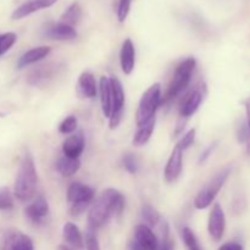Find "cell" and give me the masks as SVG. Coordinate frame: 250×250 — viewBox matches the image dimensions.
I'll list each match as a JSON object with an SVG mask.
<instances>
[{
    "mask_svg": "<svg viewBox=\"0 0 250 250\" xmlns=\"http://www.w3.org/2000/svg\"><path fill=\"white\" fill-rule=\"evenodd\" d=\"M125 209V197L115 188H106L97 199L93 200L88 211V227L98 229L104 226L112 215L122 214Z\"/></svg>",
    "mask_w": 250,
    "mask_h": 250,
    "instance_id": "1",
    "label": "cell"
},
{
    "mask_svg": "<svg viewBox=\"0 0 250 250\" xmlns=\"http://www.w3.org/2000/svg\"><path fill=\"white\" fill-rule=\"evenodd\" d=\"M37 176L36 164L33 156L29 153H26L20 163L19 171L15 178L14 194L20 202H29L34 197L37 190Z\"/></svg>",
    "mask_w": 250,
    "mask_h": 250,
    "instance_id": "2",
    "label": "cell"
},
{
    "mask_svg": "<svg viewBox=\"0 0 250 250\" xmlns=\"http://www.w3.org/2000/svg\"><path fill=\"white\" fill-rule=\"evenodd\" d=\"M161 102H163L161 84L160 83H154L144 92V94L141 98V102H139L138 109L136 112L137 126H142V125L150 121L151 119H154Z\"/></svg>",
    "mask_w": 250,
    "mask_h": 250,
    "instance_id": "3",
    "label": "cell"
},
{
    "mask_svg": "<svg viewBox=\"0 0 250 250\" xmlns=\"http://www.w3.org/2000/svg\"><path fill=\"white\" fill-rule=\"evenodd\" d=\"M195 66H197V60L194 58H187L178 63L175 70V73H173L172 80H171L170 84H168L165 102L173 100L188 87L193 72L195 70Z\"/></svg>",
    "mask_w": 250,
    "mask_h": 250,
    "instance_id": "4",
    "label": "cell"
},
{
    "mask_svg": "<svg viewBox=\"0 0 250 250\" xmlns=\"http://www.w3.org/2000/svg\"><path fill=\"white\" fill-rule=\"evenodd\" d=\"M232 168L225 167L222 170H220L219 172L215 173L214 177L210 178L209 182L204 186V187L200 189V192L198 193V195L194 199V207L198 210H204L207 208H209L210 205L214 203L215 198L217 197V194L220 193L221 188L224 187V185L226 183L227 178L231 175Z\"/></svg>",
    "mask_w": 250,
    "mask_h": 250,
    "instance_id": "5",
    "label": "cell"
},
{
    "mask_svg": "<svg viewBox=\"0 0 250 250\" xmlns=\"http://www.w3.org/2000/svg\"><path fill=\"white\" fill-rule=\"evenodd\" d=\"M67 202L70 204V212L72 216L83 214L95 198L94 189L82 182L71 183L67 188Z\"/></svg>",
    "mask_w": 250,
    "mask_h": 250,
    "instance_id": "6",
    "label": "cell"
},
{
    "mask_svg": "<svg viewBox=\"0 0 250 250\" xmlns=\"http://www.w3.org/2000/svg\"><path fill=\"white\" fill-rule=\"evenodd\" d=\"M110 87H111V115L109 117L110 129L119 127L124 116L125 107V90L122 83L116 76L109 77Z\"/></svg>",
    "mask_w": 250,
    "mask_h": 250,
    "instance_id": "7",
    "label": "cell"
},
{
    "mask_svg": "<svg viewBox=\"0 0 250 250\" xmlns=\"http://www.w3.org/2000/svg\"><path fill=\"white\" fill-rule=\"evenodd\" d=\"M129 250H159V238L146 225H138L133 239L129 243Z\"/></svg>",
    "mask_w": 250,
    "mask_h": 250,
    "instance_id": "8",
    "label": "cell"
},
{
    "mask_svg": "<svg viewBox=\"0 0 250 250\" xmlns=\"http://www.w3.org/2000/svg\"><path fill=\"white\" fill-rule=\"evenodd\" d=\"M225 229H226V217H225L224 209L219 203H215L209 215L208 231L214 241L219 242L224 237Z\"/></svg>",
    "mask_w": 250,
    "mask_h": 250,
    "instance_id": "9",
    "label": "cell"
},
{
    "mask_svg": "<svg viewBox=\"0 0 250 250\" xmlns=\"http://www.w3.org/2000/svg\"><path fill=\"white\" fill-rule=\"evenodd\" d=\"M26 217L33 225H42L45 222L46 216L49 215V204L43 195L37 197L28 207L24 209Z\"/></svg>",
    "mask_w": 250,
    "mask_h": 250,
    "instance_id": "10",
    "label": "cell"
},
{
    "mask_svg": "<svg viewBox=\"0 0 250 250\" xmlns=\"http://www.w3.org/2000/svg\"><path fill=\"white\" fill-rule=\"evenodd\" d=\"M59 0H27L23 4L20 5L17 9H15V11L11 15V19L22 20L29 15L34 14V12L53 6Z\"/></svg>",
    "mask_w": 250,
    "mask_h": 250,
    "instance_id": "11",
    "label": "cell"
},
{
    "mask_svg": "<svg viewBox=\"0 0 250 250\" xmlns=\"http://www.w3.org/2000/svg\"><path fill=\"white\" fill-rule=\"evenodd\" d=\"M183 166V150H181L177 146L173 148L172 153H171L170 158H168L167 164L165 166V171H164V177L165 181L168 183H172L180 177L181 172H182Z\"/></svg>",
    "mask_w": 250,
    "mask_h": 250,
    "instance_id": "12",
    "label": "cell"
},
{
    "mask_svg": "<svg viewBox=\"0 0 250 250\" xmlns=\"http://www.w3.org/2000/svg\"><path fill=\"white\" fill-rule=\"evenodd\" d=\"M205 94V84L200 85L199 88L193 90L189 95L187 97V99L185 100V103L182 104L180 110V117L188 120L198 111L199 106L202 105L203 99H204Z\"/></svg>",
    "mask_w": 250,
    "mask_h": 250,
    "instance_id": "13",
    "label": "cell"
},
{
    "mask_svg": "<svg viewBox=\"0 0 250 250\" xmlns=\"http://www.w3.org/2000/svg\"><path fill=\"white\" fill-rule=\"evenodd\" d=\"M85 148V137L82 131L71 134L62 144V154L67 158L80 159Z\"/></svg>",
    "mask_w": 250,
    "mask_h": 250,
    "instance_id": "14",
    "label": "cell"
},
{
    "mask_svg": "<svg viewBox=\"0 0 250 250\" xmlns=\"http://www.w3.org/2000/svg\"><path fill=\"white\" fill-rule=\"evenodd\" d=\"M44 36L53 41H72V39L77 38V32H76L75 27L67 26L65 23H51L46 26Z\"/></svg>",
    "mask_w": 250,
    "mask_h": 250,
    "instance_id": "15",
    "label": "cell"
},
{
    "mask_svg": "<svg viewBox=\"0 0 250 250\" xmlns=\"http://www.w3.org/2000/svg\"><path fill=\"white\" fill-rule=\"evenodd\" d=\"M120 62H121V68L125 75H131L133 72L134 65H136V49H134L133 42L129 38L125 39L122 43Z\"/></svg>",
    "mask_w": 250,
    "mask_h": 250,
    "instance_id": "16",
    "label": "cell"
},
{
    "mask_svg": "<svg viewBox=\"0 0 250 250\" xmlns=\"http://www.w3.org/2000/svg\"><path fill=\"white\" fill-rule=\"evenodd\" d=\"M50 51L51 48L46 45L37 46V48L26 51L17 61V68H24L27 66L32 65V63H36L38 61L43 60V59H45L50 54Z\"/></svg>",
    "mask_w": 250,
    "mask_h": 250,
    "instance_id": "17",
    "label": "cell"
},
{
    "mask_svg": "<svg viewBox=\"0 0 250 250\" xmlns=\"http://www.w3.org/2000/svg\"><path fill=\"white\" fill-rule=\"evenodd\" d=\"M78 90L83 97L88 98V99H93L97 95V81H95L93 73L88 72V71L81 73L80 78H78Z\"/></svg>",
    "mask_w": 250,
    "mask_h": 250,
    "instance_id": "18",
    "label": "cell"
},
{
    "mask_svg": "<svg viewBox=\"0 0 250 250\" xmlns=\"http://www.w3.org/2000/svg\"><path fill=\"white\" fill-rule=\"evenodd\" d=\"M62 237L67 244L76 249H82L84 247V241L80 229L72 222H66L62 227Z\"/></svg>",
    "mask_w": 250,
    "mask_h": 250,
    "instance_id": "19",
    "label": "cell"
},
{
    "mask_svg": "<svg viewBox=\"0 0 250 250\" xmlns=\"http://www.w3.org/2000/svg\"><path fill=\"white\" fill-rule=\"evenodd\" d=\"M99 90L103 115L109 119L110 115H111V87H110L109 77H106V76H102L100 77Z\"/></svg>",
    "mask_w": 250,
    "mask_h": 250,
    "instance_id": "20",
    "label": "cell"
},
{
    "mask_svg": "<svg viewBox=\"0 0 250 250\" xmlns=\"http://www.w3.org/2000/svg\"><path fill=\"white\" fill-rule=\"evenodd\" d=\"M55 168L62 177H72L81 168V161L80 159H72L62 155L56 161Z\"/></svg>",
    "mask_w": 250,
    "mask_h": 250,
    "instance_id": "21",
    "label": "cell"
},
{
    "mask_svg": "<svg viewBox=\"0 0 250 250\" xmlns=\"http://www.w3.org/2000/svg\"><path fill=\"white\" fill-rule=\"evenodd\" d=\"M155 122H156V119L154 117V119H151L150 121H148L146 124L142 125V126L138 127L137 132L134 133L133 141H132L133 142V146H144V144L148 143L151 134H153L154 128H155Z\"/></svg>",
    "mask_w": 250,
    "mask_h": 250,
    "instance_id": "22",
    "label": "cell"
},
{
    "mask_svg": "<svg viewBox=\"0 0 250 250\" xmlns=\"http://www.w3.org/2000/svg\"><path fill=\"white\" fill-rule=\"evenodd\" d=\"M81 17H82V9H81L80 4L78 2H72L65 10V12L61 15L60 22L67 24V26L75 27L81 21Z\"/></svg>",
    "mask_w": 250,
    "mask_h": 250,
    "instance_id": "23",
    "label": "cell"
},
{
    "mask_svg": "<svg viewBox=\"0 0 250 250\" xmlns=\"http://www.w3.org/2000/svg\"><path fill=\"white\" fill-rule=\"evenodd\" d=\"M142 217L148 227L156 226L161 221V216L158 210L149 204H144L142 207Z\"/></svg>",
    "mask_w": 250,
    "mask_h": 250,
    "instance_id": "24",
    "label": "cell"
},
{
    "mask_svg": "<svg viewBox=\"0 0 250 250\" xmlns=\"http://www.w3.org/2000/svg\"><path fill=\"white\" fill-rule=\"evenodd\" d=\"M182 239L187 250H203L197 236H195V233L189 229V227H183Z\"/></svg>",
    "mask_w": 250,
    "mask_h": 250,
    "instance_id": "25",
    "label": "cell"
},
{
    "mask_svg": "<svg viewBox=\"0 0 250 250\" xmlns=\"http://www.w3.org/2000/svg\"><path fill=\"white\" fill-rule=\"evenodd\" d=\"M172 239L170 238V229L166 222L161 225V238L159 239V250H173Z\"/></svg>",
    "mask_w": 250,
    "mask_h": 250,
    "instance_id": "26",
    "label": "cell"
},
{
    "mask_svg": "<svg viewBox=\"0 0 250 250\" xmlns=\"http://www.w3.org/2000/svg\"><path fill=\"white\" fill-rule=\"evenodd\" d=\"M20 232L16 229H7L0 239V250H12Z\"/></svg>",
    "mask_w": 250,
    "mask_h": 250,
    "instance_id": "27",
    "label": "cell"
},
{
    "mask_svg": "<svg viewBox=\"0 0 250 250\" xmlns=\"http://www.w3.org/2000/svg\"><path fill=\"white\" fill-rule=\"evenodd\" d=\"M16 41L17 36L14 32H7V33L0 34V56L4 55L6 51H9L14 46V44L16 43Z\"/></svg>",
    "mask_w": 250,
    "mask_h": 250,
    "instance_id": "28",
    "label": "cell"
},
{
    "mask_svg": "<svg viewBox=\"0 0 250 250\" xmlns=\"http://www.w3.org/2000/svg\"><path fill=\"white\" fill-rule=\"evenodd\" d=\"M14 208V197L7 187H0V210H11Z\"/></svg>",
    "mask_w": 250,
    "mask_h": 250,
    "instance_id": "29",
    "label": "cell"
},
{
    "mask_svg": "<svg viewBox=\"0 0 250 250\" xmlns=\"http://www.w3.org/2000/svg\"><path fill=\"white\" fill-rule=\"evenodd\" d=\"M77 125L78 121L76 119V116H67L59 126V132L62 134H71L77 129Z\"/></svg>",
    "mask_w": 250,
    "mask_h": 250,
    "instance_id": "30",
    "label": "cell"
},
{
    "mask_svg": "<svg viewBox=\"0 0 250 250\" xmlns=\"http://www.w3.org/2000/svg\"><path fill=\"white\" fill-rule=\"evenodd\" d=\"M83 241H84V246L87 250H100V244L99 241H98V237L97 234H95L94 229L88 227Z\"/></svg>",
    "mask_w": 250,
    "mask_h": 250,
    "instance_id": "31",
    "label": "cell"
},
{
    "mask_svg": "<svg viewBox=\"0 0 250 250\" xmlns=\"http://www.w3.org/2000/svg\"><path fill=\"white\" fill-rule=\"evenodd\" d=\"M122 164H124V167L126 168L127 172L132 173V175L137 173V171H138L139 164H138V160H137V158L134 156V154H131V153L125 154L124 158H122Z\"/></svg>",
    "mask_w": 250,
    "mask_h": 250,
    "instance_id": "32",
    "label": "cell"
},
{
    "mask_svg": "<svg viewBox=\"0 0 250 250\" xmlns=\"http://www.w3.org/2000/svg\"><path fill=\"white\" fill-rule=\"evenodd\" d=\"M12 250H34L33 242H32V239L28 236L20 233L16 242H15Z\"/></svg>",
    "mask_w": 250,
    "mask_h": 250,
    "instance_id": "33",
    "label": "cell"
},
{
    "mask_svg": "<svg viewBox=\"0 0 250 250\" xmlns=\"http://www.w3.org/2000/svg\"><path fill=\"white\" fill-rule=\"evenodd\" d=\"M195 134H197L195 128H190L189 131L180 139V142H178L176 146H177L181 150H186V149H188L189 146H193V143H194L195 141Z\"/></svg>",
    "mask_w": 250,
    "mask_h": 250,
    "instance_id": "34",
    "label": "cell"
},
{
    "mask_svg": "<svg viewBox=\"0 0 250 250\" xmlns=\"http://www.w3.org/2000/svg\"><path fill=\"white\" fill-rule=\"evenodd\" d=\"M133 0H120L119 1V7H117V19L120 22L126 21L127 16L129 14V10H131V5Z\"/></svg>",
    "mask_w": 250,
    "mask_h": 250,
    "instance_id": "35",
    "label": "cell"
},
{
    "mask_svg": "<svg viewBox=\"0 0 250 250\" xmlns=\"http://www.w3.org/2000/svg\"><path fill=\"white\" fill-rule=\"evenodd\" d=\"M217 144H219V142H214V143L209 144V146L202 151V154H200L199 158H198V164H199V165H203V164L207 163V161L209 160V158L212 155L215 149L217 148Z\"/></svg>",
    "mask_w": 250,
    "mask_h": 250,
    "instance_id": "36",
    "label": "cell"
},
{
    "mask_svg": "<svg viewBox=\"0 0 250 250\" xmlns=\"http://www.w3.org/2000/svg\"><path fill=\"white\" fill-rule=\"evenodd\" d=\"M237 138H238V141L241 142V143L244 144L248 141V128H247L246 121L242 122L238 126V128H237Z\"/></svg>",
    "mask_w": 250,
    "mask_h": 250,
    "instance_id": "37",
    "label": "cell"
},
{
    "mask_svg": "<svg viewBox=\"0 0 250 250\" xmlns=\"http://www.w3.org/2000/svg\"><path fill=\"white\" fill-rule=\"evenodd\" d=\"M246 112H247V128H248V141L246 143V148H247V153L250 155V97L248 98L246 103Z\"/></svg>",
    "mask_w": 250,
    "mask_h": 250,
    "instance_id": "38",
    "label": "cell"
},
{
    "mask_svg": "<svg viewBox=\"0 0 250 250\" xmlns=\"http://www.w3.org/2000/svg\"><path fill=\"white\" fill-rule=\"evenodd\" d=\"M219 250H243V247L237 242H227V243L222 244Z\"/></svg>",
    "mask_w": 250,
    "mask_h": 250,
    "instance_id": "39",
    "label": "cell"
},
{
    "mask_svg": "<svg viewBox=\"0 0 250 250\" xmlns=\"http://www.w3.org/2000/svg\"><path fill=\"white\" fill-rule=\"evenodd\" d=\"M188 120L183 119V117H180L177 121V125H176V129H175V136H178V134H181L183 132V129H185V126L186 124H187Z\"/></svg>",
    "mask_w": 250,
    "mask_h": 250,
    "instance_id": "40",
    "label": "cell"
},
{
    "mask_svg": "<svg viewBox=\"0 0 250 250\" xmlns=\"http://www.w3.org/2000/svg\"><path fill=\"white\" fill-rule=\"evenodd\" d=\"M59 250H71V249L68 248L67 246H63V244H61V246L59 247Z\"/></svg>",
    "mask_w": 250,
    "mask_h": 250,
    "instance_id": "41",
    "label": "cell"
},
{
    "mask_svg": "<svg viewBox=\"0 0 250 250\" xmlns=\"http://www.w3.org/2000/svg\"><path fill=\"white\" fill-rule=\"evenodd\" d=\"M1 116H4V114H2V112H0V117Z\"/></svg>",
    "mask_w": 250,
    "mask_h": 250,
    "instance_id": "42",
    "label": "cell"
}]
</instances>
